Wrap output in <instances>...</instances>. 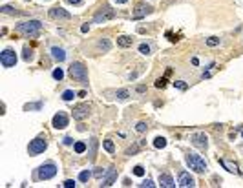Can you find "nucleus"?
I'll return each instance as SVG.
<instances>
[{
  "instance_id": "f257e3e1",
  "label": "nucleus",
  "mask_w": 243,
  "mask_h": 188,
  "mask_svg": "<svg viewBox=\"0 0 243 188\" xmlns=\"http://www.w3.org/2000/svg\"><path fill=\"white\" fill-rule=\"evenodd\" d=\"M40 29H42V24L38 20H26V22H20L17 26V31L26 35V37H38Z\"/></svg>"
},
{
  "instance_id": "f03ea898",
  "label": "nucleus",
  "mask_w": 243,
  "mask_h": 188,
  "mask_svg": "<svg viewBox=\"0 0 243 188\" xmlns=\"http://www.w3.org/2000/svg\"><path fill=\"white\" fill-rule=\"evenodd\" d=\"M68 73H70L71 79L79 80L80 84H88V68L82 62H73L68 69Z\"/></svg>"
},
{
  "instance_id": "7ed1b4c3",
  "label": "nucleus",
  "mask_w": 243,
  "mask_h": 188,
  "mask_svg": "<svg viewBox=\"0 0 243 188\" xmlns=\"http://www.w3.org/2000/svg\"><path fill=\"white\" fill-rule=\"evenodd\" d=\"M185 161H187V164L190 166V170H194L197 174L207 172V162H205V159L201 155H197V153H187Z\"/></svg>"
},
{
  "instance_id": "20e7f679",
  "label": "nucleus",
  "mask_w": 243,
  "mask_h": 188,
  "mask_svg": "<svg viewBox=\"0 0 243 188\" xmlns=\"http://www.w3.org/2000/svg\"><path fill=\"white\" fill-rule=\"evenodd\" d=\"M46 148H48L46 137H37V139H33L31 143H29L28 152H29V155H38V153H42V152H46Z\"/></svg>"
},
{
  "instance_id": "39448f33",
  "label": "nucleus",
  "mask_w": 243,
  "mask_h": 188,
  "mask_svg": "<svg viewBox=\"0 0 243 188\" xmlns=\"http://www.w3.org/2000/svg\"><path fill=\"white\" fill-rule=\"evenodd\" d=\"M57 175V166H55V162H46V164H42V166L38 168V174H37V177L40 179V181H48V179H51V177H55Z\"/></svg>"
},
{
  "instance_id": "423d86ee",
  "label": "nucleus",
  "mask_w": 243,
  "mask_h": 188,
  "mask_svg": "<svg viewBox=\"0 0 243 188\" xmlns=\"http://www.w3.org/2000/svg\"><path fill=\"white\" fill-rule=\"evenodd\" d=\"M0 62H2L4 68H13L17 64V53L13 50H4L2 55H0Z\"/></svg>"
},
{
  "instance_id": "0eeeda50",
  "label": "nucleus",
  "mask_w": 243,
  "mask_h": 188,
  "mask_svg": "<svg viewBox=\"0 0 243 188\" xmlns=\"http://www.w3.org/2000/svg\"><path fill=\"white\" fill-rule=\"evenodd\" d=\"M112 18H115V9H112V8H104V9H101V11L95 15L93 22H95V24H101V22L112 20Z\"/></svg>"
},
{
  "instance_id": "6e6552de",
  "label": "nucleus",
  "mask_w": 243,
  "mask_h": 188,
  "mask_svg": "<svg viewBox=\"0 0 243 188\" xmlns=\"http://www.w3.org/2000/svg\"><path fill=\"white\" fill-rule=\"evenodd\" d=\"M190 141H192V144H194L196 148H201V150H205V148L208 146V137H207L203 132L194 133V135L190 137Z\"/></svg>"
},
{
  "instance_id": "1a4fd4ad",
  "label": "nucleus",
  "mask_w": 243,
  "mask_h": 188,
  "mask_svg": "<svg viewBox=\"0 0 243 188\" xmlns=\"http://www.w3.org/2000/svg\"><path fill=\"white\" fill-rule=\"evenodd\" d=\"M51 124H53V128H57V130H64L66 126H68V115L62 113V111L55 113V115H53Z\"/></svg>"
},
{
  "instance_id": "9d476101",
  "label": "nucleus",
  "mask_w": 243,
  "mask_h": 188,
  "mask_svg": "<svg viewBox=\"0 0 243 188\" xmlns=\"http://www.w3.org/2000/svg\"><path fill=\"white\" fill-rule=\"evenodd\" d=\"M88 115H90V106L88 104H79V106L73 108V119L75 121H84Z\"/></svg>"
},
{
  "instance_id": "9b49d317",
  "label": "nucleus",
  "mask_w": 243,
  "mask_h": 188,
  "mask_svg": "<svg viewBox=\"0 0 243 188\" xmlns=\"http://www.w3.org/2000/svg\"><path fill=\"white\" fill-rule=\"evenodd\" d=\"M178 184H179V186L188 188V186H194V184H196V181H194V177H192L188 172H181V174H179V179H178Z\"/></svg>"
},
{
  "instance_id": "f8f14e48",
  "label": "nucleus",
  "mask_w": 243,
  "mask_h": 188,
  "mask_svg": "<svg viewBox=\"0 0 243 188\" xmlns=\"http://www.w3.org/2000/svg\"><path fill=\"white\" fill-rule=\"evenodd\" d=\"M153 9L150 8V6H144V4H139L137 8H135V11L132 13V18H143V17H146V15H150Z\"/></svg>"
},
{
  "instance_id": "ddd939ff",
  "label": "nucleus",
  "mask_w": 243,
  "mask_h": 188,
  "mask_svg": "<svg viewBox=\"0 0 243 188\" xmlns=\"http://www.w3.org/2000/svg\"><path fill=\"white\" fill-rule=\"evenodd\" d=\"M50 17H51V18H64V20H70V18H71V13L64 11L62 8H53V9H50Z\"/></svg>"
},
{
  "instance_id": "4468645a",
  "label": "nucleus",
  "mask_w": 243,
  "mask_h": 188,
  "mask_svg": "<svg viewBox=\"0 0 243 188\" xmlns=\"http://www.w3.org/2000/svg\"><path fill=\"white\" fill-rule=\"evenodd\" d=\"M115 179H117V170H115V168H110V170L106 172L104 179H102V186H112Z\"/></svg>"
},
{
  "instance_id": "2eb2a0df",
  "label": "nucleus",
  "mask_w": 243,
  "mask_h": 188,
  "mask_svg": "<svg viewBox=\"0 0 243 188\" xmlns=\"http://www.w3.org/2000/svg\"><path fill=\"white\" fill-rule=\"evenodd\" d=\"M50 51H51V59L57 60V62H62V60L66 59V51H64L62 48H59V46H53Z\"/></svg>"
},
{
  "instance_id": "dca6fc26",
  "label": "nucleus",
  "mask_w": 243,
  "mask_h": 188,
  "mask_svg": "<svg viewBox=\"0 0 243 188\" xmlns=\"http://www.w3.org/2000/svg\"><path fill=\"white\" fill-rule=\"evenodd\" d=\"M159 184H161V186H165V188H172V186H175V183H174V179H172V175H170V174H161V175H159Z\"/></svg>"
},
{
  "instance_id": "f3484780",
  "label": "nucleus",
  "mask_w": 243,
  "mask_h": 188,
  "mask_svg": "<svg viewBox=\"0 0 243 188\" xmlns=\"http://www.w3.org/2000/svg\"><path fill=\"white\" fill-rule=\"evenodd\" d=\"M117 44L121 46V48H130V46L134 44V38L128 37V35H123V37H119V38H117Z\"/></svg>"
},
{
  "instance_id": "a211bd4d",
  "label": "nucleus",
  "mask_w": 243,
  "mask_h": 188,
  "mask_svg": "<svg viewBox=\"0 0 243 188\" xmlns=\"http://www.w3.org/2000/svg\"><path fill=\"white\" fill-rule=\"evenodd\" d=\"M97 139L92 137L90 139V161H95V155H97Z\"/></svg>"
},
{
  "instance_id": "6ab92c4d",
  "label": "nucleus",
  "mask_w": 243,
  "mask_h": 188,
  "mask_svg": "<svg viewBox=\"0 0 243 188\" xmlns=\"http://www.w3.org/2000/svg\"><path fill=\"white\" fill-rule=\"evenodd\" d=\"M219 162H221V166H225L229 172H232V174H236V175L239 174V170H238V166H236L234 162H230V161H225V159H221Z\"/></svg>"
},
{
  "instance_id": "aec40b11",
  "label": "nucleus",
  "mask_w": 243,
  "mask_h": 188,
  "mask_svg": "<svg viewBox=\"0 0 243 188\" xmlns=\"http://www.w3.org/2000/svg\"><path fill=\"white\" fill-rule=\"evenodd\" d=\"M22 59H24L26 62H31V60L35 59V53H33V50H29V48H24V55H22Z\"/></svg>"
},
{
  "instance_id": "412c9836",
  "label": "nucleus",
  "mask_w": 243,
  "mask_h": 188,
  "mask_svg": "<svg viewBox=\"0 0 243 188\" xmlns=\"http://www.w3.org/2000/svg\"><path fill=\"white\" fill-rule=\"evenodd\" d=\"M99 48H101L102 51H110L112 44H110V40H108V38H101V40H99Z\"/></svg>"
},
{
  "instance_id": "4be33fe9",
  "label": "nucleus",
  "mask_w": 243,
  "mask_h": 188,
  "mask_svg": "<svg viewBox=\"0 0 243 188\" xmlns=\"http://www.w3.org/2000/svg\"><path fill=\"white\" fill-rule=\"evenodd\" d=\"M153 146L156 148H165L166 146V139L165 137H156L153 139Z\"/></svg>"
},
{
  "instance_id": "5701e85b",
  "label": "nucleus",
  "mask_w": 243,
  "mask_h": 188,
  "mask_svg": "<svg viewBox=\"0 0 243 188\" xmlns=\"http://www.w3.org/2000/svg\"><path fill=\"white\" fill-rule=\"evenodd\" d=\"M104 150L108 152V153H114L115 152V144H114V141H104Z\"/></svg>"
},
{
  "instance_id": "b1692460",
  "label": "nucleus",
  "mask_w": 243,
  "mask_h": 188,
  "mask_svg": "<svg viewBox=\"0 0 243 188\" xmlns=\"http://www.w3.org/2000/svg\"><path fill=\"white\" fill-rule=\"evenodd\" d=\"M115 97L121 99V101H124V99L130 97V91H128V89H119V91H115Z\"/></svg>"
},
{
  "instance_id": "393cba45",
  "label": "nucleus",
  "mask_w": 243,
  "mask_h": 188,
  "mask_svg": "<svg viewBox=\"0 0 243 188\" xmlns=\"http://www.w3.org/2000/svg\"><path fill=\"white\" fill-rule=\"evenodd\" d=\"M53 79H55V80H62V79H64L62 68H55V69H53Z\"/></svg>"
},
{
  "instance_id": "a878e982",
  "label": "nucleus",
  "mask_w": 243,
  "mask_h": 188,
  "mask_svg": "<svg viewBox=\"0 0 243 188\" xmlns=\"http://www.w3.org/2000/svg\"><path fill=\"white\" fill-rule=\"evenodd\" d=\"M90 177H92V172H90V170H84V172L79 174V181H80V183H86Z\"/></svg>"
},
{
  "instance_id": "bb28decb",
  "label": "nucleus",
  "mask_w": 243,
  "mask_h": 188,
  "mask_svg": "<svg viewBox=\"0 0 243 188\" xmlns=\"http://www.w3.org/2000/svg\"><path fill=\"white\" fill-rule=\"evenodd\" d=\"M73 97H75V91H71V89H66V91L62 93V101H66V102L71 101Z\"/></svg>"
},
{
  "instance_id": "cd10ccee",
  "label": "nucleus",
  "mask_w": 243,
  "mask_h": 188,
  "mask_svg": "<svg viewBox=\"0 0 243 188\" xmlns=\"http://www.w3.org/2000/svg\"><path fill=\"white\" fill-rule=\"evenodd\" d=\"M75 153H84L86 152V143H80V141H79V143H75Z\"/></svg>"
},
{
  "instance_id": "c85d7f7f",
  "label": "nucleus",
  "mask_w": 243,
  "mask_h": 188,
  "mask_svg": "<svg viewBox=\"0 0 243 188\" xmlns=\"http://www.w3.org/2000/svg\"><path fill=\"white\" fill-rule=\"evenodd\" d=\"M207 46H210V48H214V46H219V38H217V37L207 38Z\"/></svg>"
},
{
  "instance_id": "c756f323",
  "label": "nucleus",
  "mask_w": 243,
  "mask_h": 188,
  "mask_svg": "<svg viewBox=\"0 0 243 188\" xmlns=\"http://www.w3.org/2000/svg\"><path fill=\"white\" fill-rule=\"evenodd\" d=\"M139 53L141 55H150V46L148 44H141L139 46Z\"/></svg>"
},
{
  "instance_id": "7c9ffc66",
  "label": "nucleus",
  "mask_w": 243,
  "mask_h": 188,
  "mask_svg": "<svg viewBox=\"0 0 243 188\" xmlns=\"http://www.w3.org/2000/svg\"><path fill=\"white\" fill-rule=\"evenodd\" d=\"M40 108H42V102H37V104H26V106H24L26 111H29V110H40Z\"/></svg>"
},
{
  "instance_id": "2f4dec72",
  "label": "nucleus",
  "mask_w": 243,
  "mask_h": 188,
  "mask_svg": "<svg viewBox=\"0 0 243 188\" xmlns=\"http://www.w3.org/2000/svg\"><path fill=\"white\" fill-rule=\"evenodd\" d=\"M139 186H143V188H152V186H156V184L152 183V179H144V181H143Z\"/></svg>"
},
{
  "instance_id": "473e14b6",
  "label": "nucleus",
  "mask_w": 243,
  "mask_h": 188,
  "mask_svg": "<svg viewBox=\"0 0 243 188\" xmlns=\"http://www.w3.org/2000/svg\"><path fill=\"white\" fill-rule=\"evenodd\" d=\"M135 130H137L139 133L146 132V123H137V124H135Z\"/></svg>"
},
{
  "instance_id": "72a5a7b5",
  "label": "nucleus",
  "mask_w": 243,
  "mask_h": 188,
  "mask_svg": "<svg viewBox=\"0 0 243 188\" xmlns=\"http://www.w3.org/2000/svg\"><path fill=\"white\" fill-rule=\"evenodd\" d=\"M93 175H95L97 179H101V177H104V170H102V168H95V172H93Z\"/></svg>"
},
{
  "instance_id": "f704fd0d",
  "label": "nucleus",
  "mask_w": 243,
  "mask_h": 188,
  "mask_svg": "<svg viewBox=\"0 0 243 188\" xmlns=\"http://www.w3.org/2000/svg\"><path fill=\"white\" fill-rule=\"evenodd\" d=\"M134 174H135V175H144V168H143V166H135V168H134Z\"/></svg>"
},
{
  "instance_id": "c9c22d12",
  "label": "nucleus",
  "mask_w": 243,
  "mask_h": 188,
  "mask_svg": "<svg viewBox=\"0 0 243 188\" xmlns=\"http://www.w3.org/2000/svg\"><path fill=\"white\" fill-rule=\"evenodd\" d=\"M174 86H178L179 89H187V84H185L183 80H175V82H174Z\"/></svg>"
},
{
  "instance_id": "e433bc0d",
  "label": "nucleus",
  "mask_w": 243,
  "mask_h": 188,
  "mask_svg": "<svg viewBox=\"0 0 243 188\" xmlns=\"http://www.w3.org/2000/svg\"><path fill=\"white\" fill-rule=\"evenodd\" d=\"M62 143H64L66 146H71V144H73V139H71V137H64V139H62Z\"/></svg>"
},
{
  "instance_id": "4c0bfd02",
  "label": "nucleus",
  "mask_w": 243,
  "mask_h": 188,
  "mask_svg": "<svg viewBox=\"0 0 243 188\" xmlns=\"http://www.w3.org/2000/svg\"><path fill=\"white\" fill-rule=\"evenodd\" d=\"M62 186H66V188H73V186H75V181L68 179V181H64V184H62Z\"/></svg>"
},
{
  "instance_id": "58836bf2",
  "label": "nucleus",
  "mask_w": 243,
  "mask_h": 188,
  "mask_svg": "<svg viewBox=\"0 0 243 188\" xmlns=\"http://www.w3.org/2000/svg\"><path fill=\"white\" fill-rule=\"evenodd\" d=\"M165 82H166V79H165V77H163V79H157L156 86H157V88H163V86H165Z\"/></svg>"
},
{
  "instance_id": "ea45409f",
  "label": "nucleus",
  "mask_w": 243,
  "mask_h": 188,
  "mask_svg": "<svg viewBox=\"0 0 243 188\" xmlns=\"http://www.w3.org/2000/svg\"><path fill=\"white\" fill-rule=\"evenodd\" d=\"M144 91H146V86H143V84L137 86V93H144Z\"/></svg>"
},
{
  "instance_id": "a19ab883",
  "label": "nucleus",
  "mask_w": 243,
  "mask_h": 188,
  "mask_svg": "<svg viewBox=\"0 0 243 188\" xmlns=\"http://www.w3.org/2000/svg\"><path fill=\"white\" fill-rule=\"evenodd\" d=\"M137 150H139V146H134V148H130V150H128L126 153H128V155H130V153H135Z\"/></svg>"
},
{
  "instance_id": "79ce46f5",
  "label": "nucleus",
  "mask_w": 243,
  "mask_h": 188,
  "mask_svg": "<svg viewBox=\"0 0 243 188\" xmlns=\"http://www.w3.org/2000/svg\"><path fill=\"white\" fill-rule=\"evenodd\" d=\"M88 28H90V26H88V24H84V26L80 28V31H82V33H86V31H88Z\"/></svg>"
},
{
  "instance_id": "37998d69",
  "label": "nucleus",
  "mask_w": 243,
  "mask_h": 188,
  "mask_svg": "<svg viewBox=\"0 0 243 188\" xmlns=\"http://www.w3.org/2000/svg\"><path fill=\"white\" fill-rule=\"evenodd\" d=\"M68 2H70V4H75V6H77V4H80V0H68Z\"/></svg>"
},
{
  "instance_id": "c03bdc74",
  "label": "nucleus",
  "mask_w": 243,
  "mask_h": 188,
  "mask_svg": "<svg viewBox=\"0 0 243 188\" xmlns=\"http://www.w3.org/2000/svg\"><path fill=\"white\" fill-rule=\"evenodd\" d=\"M115 2H117V4H126L128 0H115Z\"/></svg>"
}]
</instances>
